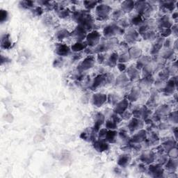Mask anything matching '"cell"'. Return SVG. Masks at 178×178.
I'll list each match as a JSON object with an SVG mask.
<instances>
[{
    "label": "cell",
    "mask_w": 178,
    "mask_h": 178,
    "mask_svg": "<svg viewBox=\"0 0 178 178\" xmlns=\"http://www.w3.org/2000/svg\"><path fill=\"white\" fill-rule=\"evenodd\" d=\"M111 13V9L108 5L99 4L96 7V15L99 20H104L108 18L109 14Z\"/></svg>",
    "instance_id": "6da1fadb"
},
{
    "label": "cell",
    "mask_w": 178,
    "mask_h": 178,
    "mask_svg": "<svg viewBox=\"0 0 178 178\" xmlns=\"http://www.w3.org/2000/svg\"><path fill=\"white\" fill-rule=\"evenodd\" d=\"M100 38V35L98 31H93L89 33L88 36H86L87 42L86 44L90 46H95L98 43L99 40Z\"/></svg>",
    "instance_id": "7a4b0ae2"
},
{
    "label": "cell",
    "mask_w": 178,
    "mask_h": 178,
    "mask_svg": "<svg viewBox=\"0 0 178 178\" xmlns=\"http://www.w3.org/2000/svg\"><path fill=\"white\" fill-rule=\"evenodd\" d=\"M93 58L91 56H89V57H87L84 61H83V62L80 64V68L82 70H88L89 68H90L93 66Z\"/></svg>",
    "instance_id": "3957f363"
},
{
    "label": "cell",
    "mask_w": 178,
    "mask_h": 178,
    "mask_svg": "<svg viewBox=\"0 0 178 178\" xmlns=\"http://www.w3.org/2000/svg\"><path fill=\"white\" fill-rule=\"evenodd\" d=\"M135 7V3L134 1H123L122 4V11L123 13H129Z\"/></svg>",
    "instance_id": "277c9868"
},
{
    "label": "cell",
    "mask_w": 178,
    "mask_h": 178,
    "mask_svg": "<svg viewBox=\"0 0 178 178\" xmlns=\"http://www.w3.org/2000/svg\"><path fill=\"white\" fill-rule=\"evenodd\" d=\"M70 49L66 44H61L56 48V52L60 56H67L70 53Z\"/></svg>",
    "instance_id": "5b68a950"
},
{
    "label": "cell",
    "mask_w": 178,
    "mask_h": 178,
    "mask_svg": "<svg viewBox=\"0 0 178 178\" xmlns=\"http://www.w3.org/2000/svg\"><path fill=\"white\" fill-rule=\"evenodd\" d=\"M107 97L104 94H96L93 97L94 104L98 107H101L106 100Z\"/></svg>",
    "instance_id": "8992f818"
},
{
    "label": "cell",
    "mask_w": 178,
    "mask_h": 178,
    "mask_svg": "<svg viewBox=\"0 0 178 178\" xmlns=\"http://www.w3.org/2000/svg\"><path fill=\"white\" fill-rule=\"evenodd\" d=\"M94 147L98 151H104L108 148V144L105 142H103L102 141H96V142L94 143Z\"/></svg>",
    "instance_id": "52a82bcc"
},
{
    "label": "cell",
    "mask_w": 178,
    "mask_h": 178,
    "mask_svg": "<svg viewBox=\"0 0 178 178\" xmlns=\"http://www.w3.org/2000/svg\"><path fill=\"white\" fill-rule=\"evenodd\" d=\"M11 45V42L10 41L9 35H5L1 37V47L4 49H9Z\"/></svg>",
    "instance_id": "ba28073f"
},
{
    "label": "cell",
    "mask_w": 178,
    "mask_h": 178,
    "mask_svg": "<svg viewBox=\"0 0 178 178\" xmlns=\"http://www.w3.org/2000/svg\"><path fill=\"white\" fill-rule=\"evenodd\" d=\"M142 123L139 120H137V119H133L132 120H131V122L130 123V124H129V129H130V130L133 131V130H136V129H139V127H142Z\"/></svg>",
    "instance_id": "9c48e42d"
},
{
    "label": "cell",
    "mask_w": 178,
    "mask_h": 178,
    "mask_svg": "<svg viewBox=\"0 0 178 178\" xmlns=\"http://www.w3.org/2000/svg\"><path fill=\"white\" fill-rule=\"evenodd\" d=\"M86 44H87L86 43H83V42H77L76 44H74V45L72 46V50L75 52L82 51V50L85 49Z\"/></svg>",
    "instance_id": "30bf717a"
},
{
    "label": "cell",
    "mask_w": 178,
    "mask_h": 178,
    "mask_svg": "<svg viewBox=\"0 0 178 178\" xmlns=\"http://www.w3.org/2000/svg\"><path fill=\"white\" fill-rule=\"evenodd\" d=\"M103 122H104V116H102L101 114H98L96 116V123H95V128L97 130H98L99 127L102 124Z\"/></svg>",
    "instance_id": "8fae6325"
},
{
    "label": "cell",
    "mask_w": 178,
    "mask_h": 178,
    "mask_svg": "<svg viewBox=\"0 0 178 178\" xmlns=\"http://www.w3.org/2000/svg\"><path fill=\"white\" fill-rule=\"evenodd\" d=\"M98 3H99V1H84V2L85 7H86V9L88 10L92 9L96 7H97Z\"/></svg>",
    "instance_id": "7c38bea8"
},
{
    "label": "cell",
    "mask_w": 178,
    "mask_h": 178,
    "mask_svg": "<svg viewBox=\"0 0 178 178\" xmlns=\"http://www.w3.org/2000/svg\"><path fill=\"white\" fill-rule=\"evenodd\" d=\"M8 17H9L8 12L7 11H5V10L1 9V11H0V20H1V23H3L4 22L7 21Z\"/></svg>",
    "instance_id": "4fadbf2b"
},
{
    "label": "cell",
    "mask_w": 178,
    "mask_h": 178,
    "mask_svg": "<svg viewBox=\"0 0 178 178\" xmlns=\"http://www.w3.org/2000/svg\"><path fill=\"white\" fill-rule=\"evenodd\" d=\"M20 6H22V7L25 8V9H30V8L33 7L34 3L33 1H24L20 2Z\"/></svg>",
    "instance_id": "5bb4252c"
},
{
    "label": "cell",
    "mask_w": 178,
    "mask_h": 178,
    "mask_svg": "<svg viewBox=\"0 0 178 178\" xmlns=\"http://www.w3.org/2000/svg\"><path fill=\"white\" fill-rule=\"evenodd\" d=\"M57 35H58V38L61 40L66 37H68V36L70 35V34L67 31H66V30H61L60 31L58 32Z\"/></svg>",
    "instance_id": "9a60e30c"
},
{
    "label": "cell",
    "mask_w": 178,
    "mask_h": 178,
    "mask_svg": "<svg viewBox=\"0 0 178 178\" xmlns=\"http://www.w3.org/2000/svg\"><path fill=\"white\" fill-rule=\"evenodd\" d=\"M129 161V159L127 158V157H125V155L123 156L122 158H121L120 159V160H119V161H120V162H122V165H124L125 163H126L127 161Z\"/></svg>",
    "instance_id": "2e32d148"
},
{
    "label": "cell",
    "mask_w": 178,
    "mask_h": 178,
    "mask_svg": "<svg viewBox=\"0 0 178 178\" xmlns=\"http://www.w3.org/2000/svg\"><path fill=\"white\" fill-rule=\"evenodd\" d=\"M163 22H166V20H163ZM167 23H169V20H167Z\"/></svg>",
    "instance_id": "e0dca14e"
}]
</instances>
